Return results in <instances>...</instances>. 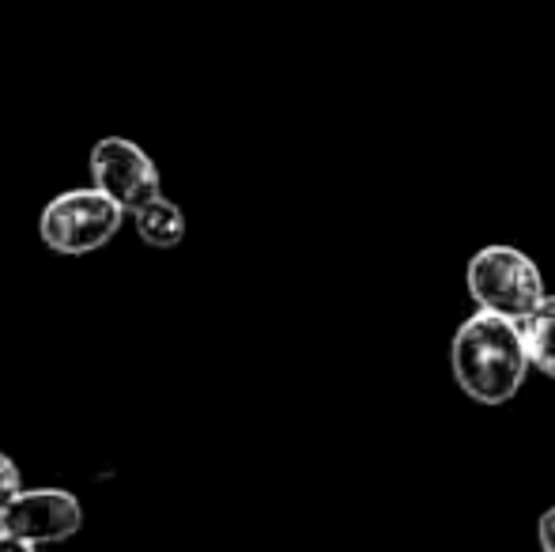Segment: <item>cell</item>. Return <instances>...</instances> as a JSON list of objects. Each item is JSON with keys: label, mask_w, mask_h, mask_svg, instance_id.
Wrapping results in <instances>:
<instances>
[{"label": "cell", "mask_w": 555, "mask_h": 552, "mask_svg": "<svg viewBox=\"0 0 555 552\" xmlns=\"http://www.w3.org/2000/svg\"><path fill=\"white\" fill-rule=\"evenodd\" d=\"M453 378L480 406H506L529 375V356L518 322L503 314H473L453 337Z\"/></svg>", "instance_id": "1"}, {"label": "cell", "mask_w": 555, "mask_h": 552, "mask_svg": "<svg viewBox=\"0 0 555 552\" xmlns=\"http://www.w3.org/2000/svg\"><path fill=\"white\" fill-rule=\"evenodd\" d=\"M465 284L476 307L511 322H521L544 299L541 269L518 246H483L480 254H473Z\"/></svg>", "instance_id": "2"}, {"label": "cell", "mask_w": 555, "mask_h": 552, "mask_svg": "<svg viewBox=\"0 0 555 552\" xmlns=\"http://www.w3.org/2000/svg\"><path fill=\"white\" fill-rule=\"evenodd\" d=\"M121 208L99 190H68L42 213V239L53 254H95L121 228Z\"/></svg>", "instance_id": "3"}, {"label": "cell", "mask_w": 555, "mask_h": 552, "mask_svg": "<svg viewBox=\"0 0 555 552\" xmlns=\"http://www.w3.org/2000/svg\"><path fill=\"white\" fill-rule=\"evenodd\" d=\"M91 178L121 213H137L159 197V170L125 137H106L91 147Z\"/></svg>", "instance_id": "4"}, {"label": "cell", "mask_w": 555, "mask_h": 552, "mask_svg": "<svg viewBox=\"0 0 555 552\" xmlns=\"http://www.w3.org/2000/svg\"><path fill=\"white\" fill-rule=\"evenodd\" d=\"M83 526L80 500L61 488H35L20 492L12 503L0 508V534L20 538L27 545H50V541L73 538Z\"/></svg>", "instance_id": "5"}, {"label": "cell", "mask_w": 555, "mask_h": 552, "mask_svg": "<svg viewBox=\"0 0 555 552\" xmlns=\"http://www.w3.org/2000/svg\"><path fill=\"white\" fill-rule=\"evenodd\" d=\"M521 345H526L529 368L548 375L555 383V295H544L533 310L518 322Z\"/></svg>", "instance_id": "6"}, {"label": "cell", "mask_w": 555, "mask_h": 552, "mask_svg": "<svg viewBox=\"0 0 555 552\" xmlns=\"http://www.w3.org/2000/svg\"><path fill=\"white\" fill-rule=\"evenodd\" d=\"M137 231L144 243L159 246V251H170V246H178L185 239V216L178 213V205H170L167 197H155L147 201L144 208H137Z\"/></svg>", "instance_id": "7"}, {"label": "cell", "mask_w": 555, "mask_h": 552, "mask_svg": "<svg viewBox=\"0 0 555 552\" xmlns=\"http://www.w3.org/2000/svg\"><path fill=\"white\" fill-rule=\"evenodd\" d=\"M15 496H20V465L8 454H0V508L12 503Z\"/></svg>", "instance_id": "8"}, {"label": "cell", "mask_w": 555, "mask_h": 552, "mask_svg": "<svg viewBox=\"0 0 555 552\" xmlns=\"http://www.w3.org/2000/svg\"><path fill=\"white\" fill-rule=\"evenodd\" d=\"M537 538H541V549L544 552H555V508L544 511L541 515V526H537Z\"/></svg>", "instance_id": "9"}, {"label": "cell", "mask_w": 555, "mask_h": 552, "mask_svg": "<svg viewBox=\"0 0 555 552\" xmlns=\"http://www.w3.org/2000/svg\"><path fill=\"white\" fill-rule=\"evenodd\" d=\"M0 552H35V545H27V541H20V538H8V534H0Z\"/></svg>", "instance_id": "10"}]
</instances>
